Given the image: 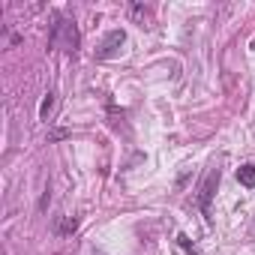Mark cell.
<instances>
[{
  "label": "cell",
  "mask_w": 255,
  "mask_h": 255,
  "mask_svg": "<svg viewBox=\"0 0 255 255\" xmlns=\"http://www.w3.org/2000/svg\"><path fill=\"white\" fill-rule=\"evenodd\" d=\"M75 228H78V219H75V216H69V219H66V222H63L57 231H60V234H72Z\"/></svg>",
  "instance_id": "cell-7"
},
{
  "label": "cell",
  "mask_w": 255,
  "mask_h": 255,
  "mask_svg": "<svg viewBox=\"0 0 255 255\" xmlns=\"http://www.w3.org/2000/svg\"><path fill=\"white\" fill-rule=\"evenodd\" d=\"M177 243H180V246H183V249H186L189 255H201V252H198V246H195V243H192V240H189L186 234H177Z\"/></svg>",
  "instance_id": "cell-6"
},
{
  "label": "cell",
  "mask_w": 255,
  "mask_h": 255,
  "mask_svg": "<svg viewBox=\"0 0 255 255\" xmlns=\"http://www.w3.org/2000/svg\"><path fill=\"white\" fill-rule=\"evenodd\" d=\"M126 42V33L123 30H111L105 39H102V45H99V51H96V57L99 60H108V57H114L117 51H120V45Z\"/></svg>",
  "instance_id": "cell-2"
},
{
  "label": "cell",
  "mask_w": 255,
  "mask_h": 255,
  "mask_svg": "<svg viewBox=\"0 0 255 255\" xmlns=\"http://www.w3.org/2000/svg\"><path fill=\"white\" fill-rule=\"evenodd\" d=\"M216 183H219V171H210L207 180H204V186H201V195H198V207L204 210L207 219H210V201H213V189H216Z\"/></svg>",
  "instance_id": "cell-3"
},
{
  "label": "cell",
  "mask_w": 255,
  "mask_h": 255,
  "mask_svg": "<svg viewBox=\"0 0 255 255\" xmlns=\"http://www.w3.org/2000/svg\"><path fill=\"white\" fill-rule=\"evenodd\" d=\"M237 180H240V186L252 189L255 186V165H240L237 168Z\"/></svg>",
  "instance_id": "cell-4"
},
{
  "label": "cell",
  "mask_w": 255,
  "mask_h": 255,
  "mask_svg": "<svg viewBox=\"0 0 255 255\" xmlns=\"http://www.w3.org/2000/svg\"><path fill=\"white\" fill-rule=\"evenodd\" d=\"M54 93H45V99H42V105H39V120H48L51 117V111H54Z\"/></svg>",
  "instance_id": "cell-5"
},
{
  "label": "cell",
  "mask_w": 255,
  "mask_h": 255,
  "mask_svg": "<svg viewBox=\"0 0 255 255\" xmlns=\"http://www.w3.org/2000/svg\"><path fill=\"white\" fill-rule=\"evenodd\" d=\"M48 45H51V48L75 51V48H78V30H75V21H69V18H54V24H51V36H48Z\"/></svg>",
  "instance_id": "cell-1"
}]
</instances>
